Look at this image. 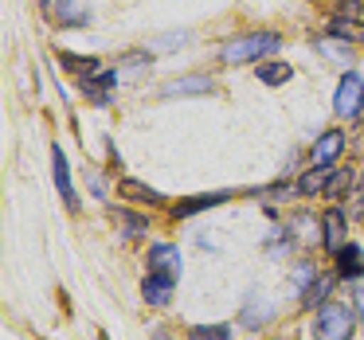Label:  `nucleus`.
<instances>
[{
	"label": "nucleus",
	"mask_w": 364,
	"mask_h": 340,
	"mask_svg": "<svg viewBox=\"0 0 364 340\" xmlns=\"http://www.w3.org/2000/svg\"><path fill=\"white\" fill-rule=\"evenodd\" d=\"M356 321H360V317H356L353 305L325 301V305L314 313V336H317V340H353Z\"/></svg>",
	"instance_id": "obj_1"
},
{
	"label": "nucleus",
	"mask_w": 364,
	"mask_h": 340,
	"mask_svg": "<svg viewBox=\"0 0 364 340\" xmlns=\"http://www.w3.org/2000/svg\"><path fill=\"white\" fill-rule=\"evenodd\" d=\"M282 48V35L278 32H251V35H239V40H228L220 48L223 63H255L262 55H274Z\"/></svg>",
	"instance_id": "obj_2"
},
{
	"label": "nucleus",
	"mask_w": 364,
	"mask_h": 340,
	"mask_svg": "<svg viewBox=\"0 0 364 340\" xmlns=\"http://www.w3.org/2000/svg\"><path fill=\"white\" fill-rule=\"evenodd\" d=\"M333 110H337V118H345V121L360 118V110H364V79L356 71L341 75L337 94H333Z\"/></svg>",
	"instance_id": "obj_3"
},
{
	"label": "nucleus",
	"mask_w": 364,
	"mask_h": 340,
	"mask_svg": "<svg viewBox=\"0 0 364 340\" xmlns=\"http://www.w3.org/2000/svg\"><path fill=\"white\" fill-rule=\"evenodd\" d=\"M345 235H348L345 212H341V207H329V212L321 215V243H325V251L337 254L341 246H345Z\"/></svg>",
	"instance_id": "obj_4"
},
{
	"label": "nucleus",
	"mask_w": 364,
	"mask_h": 340,
	"mask_svg": "<svg viewBox=\"0 0 364 340\" xmlns=\"http://www.w3.org/2000/svg\"><path fill=\"white\" fill-rule=\"evenodd\" d=\"M215 82L208 75H184V79H173L161 87V98H184V94H212Z\"/></svg>",
	"instance_id": "obj_5"
},
{
	"label": "nucleus",
	"mask_w": 364,
	"mask_h": 340,
	"mask_svg": "<svg viewBox=\"0 0 364 340\" xmlns=\"http://www.w3.org/2000/svg\"><path fill=\"white\" fill-rule=\"evenodd\" d=\"M173 290H176L173 278L153 274V270H149V278L141 282V297H145V305H153V309H165L168 301H173Z\"/></svg>",
	"instance_id": "obj_6"
},
{
	"label": "nucleus",
	"mask_w": 364,
	"mask_h": 340,
	"mask_svg": "<svg viewBox=\"0 0 364 340\" xmlns=\"http://www.w3.org/2000/svg\"><path fill=\"white\" fill-rule=\"evenodd\" d=\"M149 270L153 274H165V278H181V254H176V246L173 243H157L149 251Z\"/></svg>",
	"instance_id": "obj_7"
},
{
	"label": "nucleus",
	"mask_w": 364,
	"mask_h": 340,
	"mask_svg": "<svg viewBox=\"0 0 364 340\" xmlns=\"http://www.w3.org/2000/svg\"><path fill=\"white\" fill-rule=\"evenodd\" d=\"M341 149H345V133H341V129H325L321 137H317V145H314V153H309V157H314V165H333V160L341 157Z\"/></svg>",
	"instance_id": "obj_8"
},
{
	"label": "nucleus",
	"mask_w": 364,
	"mask_h": 340,
	"mask_svg": "<svg viewBox=\"0 0 364 340\" xmlns=\"http://www.w3.org/2000/svg\"><path fill=\"white\" fill-rule=\"evenodd\" d=\"M51 168H55V184H59V196H63L67 207H79V192L71 184V172H67V157L59 145H51Z\"/></svg>",
	"instance_id": "obj_9"
},
{
	"label": "nucleus",
	"mask_w": 364,
	"mask_h": 340,
	"mask_svg": "<svg viewBox=\"0 0 364 340\" xmlns=\"http://www.w3.org/2000/svg\"><path fill=\"white\" fill-rule=\"evenodd\" d=\"M337 274L348 278V282H356V278H364V254L356 243H345L337 251Z\"/></svg>",
	"instance_id": "obj_10"
},
{
	"label": "nucleus",
	"mask_w": 364,
	"mask_h": 340,
	"mask_svg": "<svg viewBox=\"0 0 364 340\" xmlns=\"http://www.w3.org/2000/svg\"><path fill=\"white\" fill-rule=\"evenodd\" d=\"M333 293V278L329 274H321V278H314L309 282V290L301 293V309H309V313H317V309L325 305V297Z\"/></svg>",
	"instance_id": "obj_11"
},
{
	"label": "nucleus",
	"mask_w": 364,
	"mask_h": 340,
	"mask_svg": "<svg viewBox=\"0 0 364 340\" xmlns=\"http://www.w3.org/2000/svg\"><path fill=\"white\" fill-rule=\"evenodd\" d=\"M228 199V192H220V196H188V199H181V204L173 207V215L176 219H188L192 212H204V207H215V204H223Z\"/></svg>",
	"instance_id": "obj_12"
},
{
	"label": "nucleus",
	"mask_w": 364,
	"mask_h": 340,
	"mask_svg": "<svg viewBox=\"0 0 364 340\" xmlns=\"http://www.w3.org/2000/svg\"><path fill=\"white\" fill-rule=\"evenodd\" d=\"M122 196H126V199H141V204H153V207L165 204V196H161V192H149L141 180H122Z\"/></svg>",
	"instance_id": "obj_13"
},
{
	"label": "nucleus",
	"mask_w": 364,
	"mask_h": 340,
	"mask_svg": "<svg viewBox=\"0 0 364 340\" xmlns=\"http://www.w3.org/2000/svg\"><path fill=\"white\" fill-rule=\"evenodd\" d=\"M290 63H259V82H267V87H282V82H290Z\"/></svg>",
	"instance_id": "obj_14"
},
{
	"label": "nucleus",
	"mask_w": 364,
	"mask_h": 340,
	"mask_svg": "<svg viewBox=\"0 0 364 340\" xmlns=\"http://www.w3.org/2000/svg\"><path fill=\"white\" fill-rule=\"evenodd\" d=\"M59 59H63V67H67V71L82 75V79H90V75H98V71H102V63H98V59H87V55H67V51H63Z\"/></svg>",
	"instance_id": "obj_15"
},
{
	"label": "nucleus",
	"mask_w": 364,
	"mask_h": 340,
	"mask_svg": "<svg viewBox=\"0 0 364 340\" xmlns=\"http://www.w3.org/2000/svg\"><path fill=\"white\" fill-rule=\"evenodd\" d=\"M348 184H353V172L337 168V172H329V184H325V196H329V199H345L348 192H353Z\"/></svg>",
	"instance_id": "obj_16"
},
{
	"label": "nucleus",
	"mask_w": 364,
	"mask_h": 340,
	"mask_svg": "<svg viewBox=\"0 0 364 340\" xmlns=\"http://www.w3.org/2000/svg\"><path fill=\"white\" fill-rule=\"evenodd\" d=\"M325 184H329V172H325L321 165H314L306 176L298 180V192H306V196H314V192H325Z\"/></svg>",
	"instance_id": "obj_17"
},
{
	"label": "nucleus",
	"mask_w": 364,
	"mask_h": 340,
	"mask_svg": "<svg viewBox=\"0 0 364 340\" xmlns=\"http://www.w3.org/2000/svg\"><path fill=\"white\" fill-rule=\"evenodd\" d=\"M329 35H337V40H356V43H364V24H353V20L337 16V20L329 24Z\"/></svg>",
	"instance_id": "obj_18"
},
{
	"label": "nucleus",
	"mask_w": 364,
	"mask_h": 340,
	"mask_svg": "<svg viewBox=\"0 0 364 340\" xmlns=\"http://www.w3.org/2000/svg\"><path fill=\"white\" fill-rule=\"evenodd\" d=\"M59 20H63V24H75V28H82L87 24V9H82L79 0H59Z\"/></svg>",
	"instance_id": "obj_19"
},
{
	"label": "nucleus",
	"mask_w": 364,
	"mask_h": 340,
	"mask_svg": "<svg viewBox=\"0 0 364 340\" xmlns=\"http://www.w3.org/2000/svg\"><path fill=\"white\" fill-rule=\"evenodd\" d=\"M188 340H231V329L228 324H192Z\"/></svg>",
	"instance_id": "obj_20"
},
{
	"label": "nucleus",
	"mask_w": 364,
	"mask_h": 340,
	"mask_svg": "<svg viewBox=\"0 0 364 340\" xmlns=\"http://www.w3.org/2000/svg\"><path fill=\"white\" fill-rule=\"evenodd\" d=\"M309 282H314V266H309V262H301V266L294 270V290L306 293V290H309Z\"/></svg>",
	"instance_id": "obj_21"
},
{
	"label": "nucleus",
	"mask_w": 364,
	"mask_h": 340,
	"mask_svg": "<svg viewBox=\"0 0 364 340\" xmlns=\"http://www.w3.org/2000/svg\"><path fill=\"white\" fill-rule=\"evenodd\" d=\"M353 309H356V317L364 321V285H356V290H353Z\"/></svg>",
	"instance_id": "obj_22"
},
{
	"label": "nucleus",
	"mask_w": 364,
	"mask_h": 340,
	"mask_svg": "<svg viewBox=\"0 0 364 340\" xmlns=\"http://www.w3.org/2000/svg\"><path fill=\"white\" fill-rule=\"evenodd\" d=\"M356 192H360V215H364V172H360V188Z\"/></svg>",
	"instance_id": "obj_23"
},
{
	"label": "nucleus",
	"mask_w": 364,
	"mask_h": 340,
	"mask_svg": "<svg viewBox=\"0 0 364 340\" xmlns=\"http://www.w3.org/2000/svg\"><path fill=\"white\" fill-rule=\"evenodd\" d=\"M153 340H168V336H165V332H153Z\"/></svg>",
	"instance_id": "obj_24"
},
{
	"label": "nucleus",
	"mask_w": 364,
	"mask_h": 340,
	"mask_svg": "<svg viewBox=\"0 0 364 340\" xmlns=\"http://www.w3.org/2000/svg\"><path fill=\"white\" fill-rule=\"evenodd\" d=\"M98 340H110V336H106V332H102V336H98Z\"/></svg>",
	"instance_id": "obj_25"
}]
</instances>
